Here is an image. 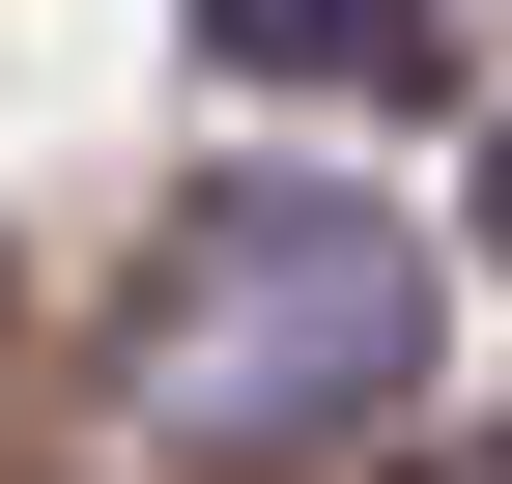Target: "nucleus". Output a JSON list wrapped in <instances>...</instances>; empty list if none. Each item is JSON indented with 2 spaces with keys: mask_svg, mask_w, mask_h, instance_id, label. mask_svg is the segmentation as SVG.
I'll list each match as a JSON object with an SVG mask.
<instances>
[{
  "mask_svg": "<svg viewBox=\"0 0 512 484\" xmlns=\"http://www.w3.org/2000/svg\"><path fill=\"white\" fill-rule=\"evenodd\" d=\"M427 342H456V285H427L399 200H342V171H228V200H171L143 257V456H342L427 399Z\"/></svg>",
  "mask_w": 512,
  "mask_h": 484,
  "instance_id": "nucleus-1",
  "label": "nucleus"
},
{
  "mask_svg": "<svg viewBox=\"0 0 512 484\" xmlns=\"http://www.w3.org/2000/svg\"><path fill=\"white\" fill-rule=\"evenodd\" d=\"M200 57H256V86H399L427 0H200Z\"/></svg>",
  "mask_w": 512,
  "mask_h": 484,
  "instance_id": "nucleus-2",
  "label": "nucleus"
},
{
  "mask_svg": "<svg viewBox=\"0 0 512 484\" xmlns=\"http://www.w3.org/2000/svg\"><path fill=\"white\" fill-rule=\"evenodd\" d=\"M484 228H512V143H484Z\"/></svg>",
  "mask_w": 512,
  "mask_h": 484,
  "instance_id": "nucleus-3",
  "label": "nucleus"
}]
</instances>
